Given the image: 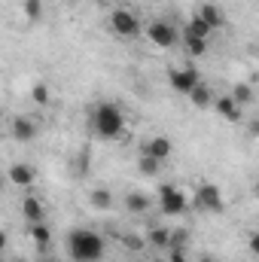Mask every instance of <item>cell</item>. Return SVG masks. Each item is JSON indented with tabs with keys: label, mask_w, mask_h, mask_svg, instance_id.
I'll return each mask as SVG.
<instances>
[{
	"label": "cell",
	"mask_w": 259,
	"mask_h": 262,
	"mask_svg": "<svg viewBox=\"0 0 259 262\" xmlns=\"http://www.w3.org/2000/svg\"><path fill=\"white\" fill-rule=\"evenodd\" d=\"M67 253L76 262H101L104 256V238L89 229H73L67 235Z\"/></svg>",
	"instance_id": "cell-1"
},
{
	"label": "cell",
	"mask_w": 259,
	"mask_h": 262,
	"mask_svg": "<svg viewBox=\"0 0 259 262\" xmlns=\"http://www.w3.org/2000/svg\"><path fill=\"white\" fill-rule=\"evenodd\" d=\"M92 131L101 140H116L125 131V116L116 104H98L92 110Z\"/></svg>",
	"instance_id": "cell-2"
},
{
	"label": "cell",
	"mask_w": 259,
	"mask_h": 262,
	"mask_svg": "<svg viewBox=\"0 0 259 262\" xmlns=\"http://www.w3.org/2000/svg\"><path fill=\"white\" fill-rule=\"evenodd\" d=\"M146 37H149V43H156L159 49H174V46L183 40V34H180L171 21H149V25H146Z\"/></svg>",
	"instance_id": "cell-3"
},
{
	"label": "cell",
	"mask_w": 259,
	"mask_h": 262,
	"mask_svg": "<svg viewBox=\"0 0 259 262\" xmlns=\"http://www.w3.org/2000/svg\"><path fill=\"white\" fill-rule=\"evenodd\" d=\"M195 207L198 210H207V213H223V207H226L223 189L217 183H201L198 192H195Z\"/></svg>",
	"instance_id": "cell-4"
},
{
	"label": "cell",
	"mask_w": 259,
	"mask_h": 262,
	"mask_svg": "<svg viewBox=\"0 0 259 262\" xmlns=\"http://www.w3.org/2000/svg\"><path fill=\"white\" fill-rule=\"evenodd\" d=\"M186 195L177 189V186H171V183H165L162 189H159V207H162V213L165 216H180L183 210H186Z\"/></svg>",
	"instance_id": "cell-5"
},
{
	"label": "cell",
	"mask_w": 259,
	"mask_h": 262,
	"mask_svg": "<svg viewBox=\"0 0 259 262\" xmlns=\"http://www.w3.org/2000/svg\"><path fill=\"white\" fill-rule=\"evenodd\" d=\"M110 28H113L116 37H125V40H134V37L140 34V21H137V15L128 12V9H113Z\"/></svg>",
	"instance_id": "cell-6"
},
{
	"label": "cell",
	"mask_w": 259,
	"mask_h": 262,
	"mask_svg": "<svg viewBox=\"0 0 259 262\" xmlns=\"http://www.w3.org/2000/svg\"><path fill=\"white\" fill-rule=\"evenodd\" d=\"M168 79H171V89H174V92L192 95V89L201 82V73H198L195 67H174V70L168 73Z\"/></svg>",
	"instance_id": "cell-7"
},
{
	"label": "cell",
	"mask_w": 259,
	"mask_h": 262,
	"mask_svg": "<svg viewBox=\"0 0 259 262\" xmlns=\"http://www.w3.org/2000/svg\"><path fill=\"white\" fill-rule=\"evenodd\" d=\"M140 152H146V156H156L159 162H168V159H171V152H174V143H171V137H165V134H156V137L143 140Z\"/></svg>",
	"instance_id": "cell-8"
},
{
	"label": "cell",
	"mask_w": 259,
	"mask_h": 262,
	"mask_svg": "<svg viewBox=\"0 0 259 262\" xmlns=\"http://www.w3.org/2000/svg\"><path fill=\"white\" fill-rule=\"evenodd\" d=\"M213 107H217V113H220L226 122H241V116H244V107H241L232 95H220Z\"/></svg>",
	"instance_id": "cell-9"
},
{
	"label": "cell",
	"mask_w": 259,
	"mask_h": 262,
	"mask_svg": "<svg viewBox=\"0 0 259 262\" xmlns=\"http://www.w3.org/2000/svg\"><path fill=\"white\" fill-rule=\"evenodd\" d=\"M21 216H25L31 226H34V223H43L46 210H43L40 198H34V195H25V198H21Z\"/></svg>",
	"instance_id": "cell-10"
},
{
	"label": "cell",
	"mask_w": 259,
	"mask_h": 262,
	"mask_svg": "<svg viewBox=\"0 0 259 262\" xmlns=\"http://www.w3.org/2000/svg\"><path fill=\"white\" fill-rule=\"evenodd\" d=\"M198 15H201V18H204L213 31H217V28H223V21H226L223 9H220L217 3H201V6H198Z\"/></svg>",
	"instance_id": "cell-11"
},
{
	"label": "cell",
	"mask_w": 259,
	"mask_h": 262,
	"mask_svg": "<svg viewBox=\"0 0 259 262\" xmlns=\"http://www.w3.org/2000/svg\"><path fill=\"white\" fill-rule=\"evenodd\" d=\"M34 134H37V125L31 122V119H25V116H15L12 119V137L15 140H34Z\"/></svg>",
	"instance_id": "cell-12"
},
{
	"label": "cell",
	"mask_w": 259,
	"mask_h": 262,
	"mask_svg": "<svg viewBox=\"0 0 259 262\" xmlns=\"http://www.w3.org/2000/svg\"><path fill=\"white\" fill-rule=\"evenodd\" d=\"M9 180H12L15 186H31V183H34V168L25 165V162H18V165L9 168Z\"/></svg>",
	"instance_id": "cell-13"
},
{
	"label": "cell",
	"mask_w": 259,
	"mask_h": 262,
	"mask_svg": "<svg viewBox=\"0 0 259 262\" xmlns=\"http://www.w3.org/2000/svg\"><path fill=\"white\" fill-rule=\"evenodd\" d=\"M210 31H213V28H210L198 12H195L192 18H189V25H186V31H183V34H192V37H198V40H207V37H210Z\"/></svg>",
	"instance_id": "cell-14"
},
{
	"label": "cell",
	"mask_w": 259,
	"mask_h": 262,
	"mask_svg": "<svg viewBox=\"0 0 259 262\" xmlns=\"http://www.w3.org/2000/svg\"><path fill=\"white\" fill-rule=\"evenodd\" d=\"M162 165H165V162H159L156 156H146V152H140V159H137V171L146 174V177H156V174L162 171Z\"/></svg>",
	"instance_id": "cell-15"
},
{
	"label": "cell",
	"mask_w": 259,
	"mask_h": 262,
	"mask_svg": "<svg viewBox=\"0 0 259 262\" xmlns=\"http://www.w3.org/2000/svg\"><path fill=\"white\" fill-rule=\"evenodd\" d=\"M31 238H34V244H37L40 250H46L49 241H52V229H49L46 223H34V226H31Z\"/></svg>",
	"instance_id": "cell-16"
},
{
	"label": "cell",
	"mask_w": 259,
	"mask_h": 262,
	"mask_svg": "<svg viewBox=\"0 0 259 262\" xmlns=\"http://www.w3.org/2000/svg\"><path fill=\"white\" fill-rule=\"evenodd\" d=\"M189 101H192L198 110H207V107H210V101H213V95H210V89H207L204 82H198V85L192 89V95H189Z\"/></svg>",
	"instance_id": "cell-17"
},
{
	"label": "cell",
	"mask_w": 259,
	"mask_h": 262,
	"mask_svg": "<svg viewBox=\"0 0 259 262\" xmlns=\"http://www.w3.org/2000/svg\"><path fill=\"white\" fill-rule=\"evenodd\" d=\"M125 207H128L131 213H146V210H149V198L143 195V192H131V195L125 198Z\"/></svg>",
	"instance_id": "cell-18"
},
{
	"label": "cell",
	"mask_w": 259,
	"mask_h": 262,
	"mask_svg": "<svg viewBox=\"0 0 259 262\" xmlns=\"http://www.w3.org/2000/svg\"><path fill=\"white\" fill-rule=\"evenodd\" d=\"M183 43H186V52H189L192 58H201V55L207 52V40H198L192 34H183Z\"/></svg>",
	"instance_id": "cell-19"
},
{
	"label": "cell",
	"mask_w": 259,
	"mask_h": 262,
	"mask_svg": "<svg viewBox=\"0 0 259 262\" xmlns=\"http://www.w3.org/2000/svg\"><path fill=\"white\" fill-rule=\"evenodd\" d=\"M149 241H153L156 247L168 250V247H171V229H162V226H156V229L149 232Z\"/></svg>",
	"instance_id": "cell-20"
},
{
	"label": "cell",
	"mask_w": 259,
	"mask_h": 262,
	"mask_svg": "<svg viewBox=\"0 0 259 262\" xmlns=\"http://www.w3.org/2000/svg\"><path fill=\"white\" fill-rule=\"evenodd\" d=\"M92 204H95L98 210H110V207H113V195H110L107 189H95V192H92Z\"/></svg>",
	"instance_id": "cell-21"
},
{
	"label": "cell",
	"mask_w": 259,
	"mask_h": 262,
	"mask_svg": "<svg viewBox=\"0 0 259 262\" xmlns=\"http://www.w3.org/2000/svg\"><path fill=\"white\" fill-rule=\"evenodd\" d=\"M232 98H235V101L244 107V104H250V98H253V89H250L247 82H238V85H235V92H232Z\"/></svg>",
	"instance_id": "cell-22"
},
{
	"label": "cell",
	"mask_w": 259,
	"mask_h": 262,
	"mask_svg": "<svg viewBox=\"0 0 259 262\" xmlns=\"http://www.w3.org/2000/svg\"><path fill=\"white\" fill-rule=\"evenodd\" d=\"M31 98H34L37 104H49L52 92H49V85H46V82H37V85H34V92H31Z\"/></svg>",
	"instance_id": "cell-23"
},
{
	"label": "cell",
	"mask_w": 259,
	"mask_h": 262,
	"mask_svg": "<svg viewBox=\"0 0 259 262\" xmlns=\"http://www.w3.org/2000/svg\"><path fill=\"white\" fill-rule=\"evenodd\" d=\"M25 15H28L31 21H37V18L43 15V0H25Z\"/></svg>",
	"instance_id": "cell-24"
},
{
	"label": "cell",
	"mask_w": 259,
	"mask_h": 262,
	"mask_svg": "<svg viewBox=\"0 0 259 262\" xmlns=\"http://www.w3.org/2000/svg\"><path fill=\"white\" fill-rule=\"evenodd\" d=\"M186 250L183 247H171V256H168V262H186V256H183Z\"/></svg>",
	"instance_id": "cell-25"
},
{
	"label": "cell",
	"mask_w": 259,
	"mask_h": 262,
	"mask_svg": "<svg viewBox=\"0 0 259 262\" xmlns=\"http://www.w3.org/2000/svg\"><path fill=\"white\" fill-rule=\"evenodd\" d=\"M250 250L259 256V235H253V238H250Z\"/></svg>",
	"instance_id": "cell-26"
},
{
	"label": "cell",
	"mask_w": 259,
	"mask_h": 262,
	"mask_svg": "<svg viewBox=\"0 0 259 262\" xmlns=\"http://www.w3.org/2000/svg\"><path fill=\"white\" fill-rule=\"evenodd\" d=\"M125 244H128L131 250H140V241L137 238H125Z\"/></svg>",
	"instance_id": "cell-27"
},
{
	"label": "cell",
	"mask_w": 259,
	"mask_h": 262,
	"mask_svg": "<svg viewBox=\"0 0 259 262\" xmlns=\"http://www.w3.org/2000/svg\"><path fill=\"white\" fill-rule=\"evenodd\" d=\"M250 131H253V134H256V137H259V119H256V122H253V125H250Z\"/></svg>",
	"instance_id": "cell-28"
},
{
	"label": "cell",
	"mask_w": 259,
	"mask_h": 262,
	"mask_svg": "<svg viewBox=\"0 0 259 262\" xmlns=\"http://www.w3.org/2000/svg\"><path fill=\"white\" fill-rule=\"evenodd\" d=\"M198 262H213V259H210V256H204V259H198Z\"/></svg>",
	"instance_id": "cell-29"
},
{
	"label": "cell",
	"mask_w": 259,
	"mask_h": 262,
	"mask_svg": "<svg viewBox=\"0 0 259 262\" xmlns=\"http://www.w3.org/2000/svg\"><path fill=\"white\" fill-rule=\"evenodd\" d=\"M156 262H162V259H156Z\"/></svg>",
	"instance_id": "cell-30"
}]
</instances>
